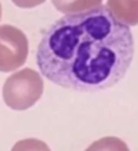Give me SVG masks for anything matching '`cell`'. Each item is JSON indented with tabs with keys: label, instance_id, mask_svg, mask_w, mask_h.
<instances>
[{
	"label": "cell",
	"instance_id": "obj_1",
	"mask_svg": "<svg viewBox=\"0 0 138 151\" xmlns=\"http://www.w3.org/2000/svg\"><path fill=\"white\" fill-rule=\"evenodd\" d=\"M134 56L130 27L99 6L52 23L36 50L42 75L63 88L107 90L124 79Z\"/></svg>",
	"mask_w": 138,
	"mask_h": 151
},
{
	"label": "cell",
	"instance_id": "obj_2",
	"mask_svg": "<svg viewBox=\"0 0 138 151\" xmlns=\"http://www.w3.org/2000/svg\"><path fill=\"white\" fill-rule=\"evenodd\" d=\"M43 79L32 68H23L7 78L3 86V99L9 109L24 111L43 95Z\"/></svg>",
	"mask_w": 138,
	"mask_h": 151
},
{
	"label": "cell",
	"instance_id": "obj_3",
	"mask_svg": "<svg viewBox=\"0 0 138 151\" xmlns=\"http://www.w3.org/2000/svg\"><path fill=\"white\" fill-rule=\"evenodd\" d=\"M28 40L22 29L14 26H0V72H11L26 63Z\"/></svg>",
	"mask_w": 138,
	"mask_h": 151
},
{
	"label": "cell",
	"instance_id": "obj_4",
	"mask_svg": "<svg viewBox=\"0 0 138 151\" xmlns=\"http://www.w3.org/2000/svg\"><path fill=\"white\" fill-rule=\"evenodd\" d=\"M106 7L125 26H138V0H107Z\"/></svg>",
	"mask_w": 138,
	"mask_h": 151
},
{
	"label": "cell",
	"instance_id": "obj_5",
	"mask_svg": "<svg viewBox=\"0 0 138 151\" xmlns=\"http://www.w3.org/2000/svg\"><path fill=\"white\" fill-rule=\"evenodd\" d=\"M54 7L63 14H78L99 7L102 0H51Z\"/></svg>",
	"mask_w": 138,
	"mask_h": 151
},
{
	"label": "cell",
	"instance_id": "obj_6",
	"mask_svg": "<svg viewBox=\"0 0 138 151\" xmlns=\"http://www.w3.org/2000/svg\"><path fill=\"white\" fill-rule=\"evenodd\" d=\"M86 151H130L127 145L117 137H105L95 140Z\"/></svg>",
	"mask_w": 138,
	"mask_h": 151
},
{
	"label": "cell",
	"instance_id": "obj_7",
	"mask_svg": "<svg viewBox=\"0 0 138 151\" xmlns=\"http://www.w3.org/2000/svg\"><path fill=\"white\" fill-rule=\"evenodd\" d=\"M11 151H51V150L43 140L35 139V138H28V139L16 142Z\"/></svg>",
	"mask_w": 138,
	"mask_h": 151
},
{
	"label": "cell",
	"instance_id": "obj_8",
	"mask_svg": "<svg viewBox=\"0 0 138 151\" xmlns=\"http://www.w3.org/2000/svg\"><path fill=\"white\" fill-rule=\"evenodd\" d=\"M46 0H12V3L19 8H34L43 4Z\"/></svg>",
	"mask_w": 138,
	"mask_h": 151
},
{
	"label": "cell",
	"instance_id": "obj_9",
	"mask_svg": "<svg viewBox=\"0 0 138 151\" xmlns=\"http://www.w3.org/2000/svg\"><path fill=\"white\" fill-rule=\"evenodd\" d=\"M0 19H1V4H0Z\"/></svg>",
	"mask_w": 138,
	"mask_h": 151
}]
</instances>
